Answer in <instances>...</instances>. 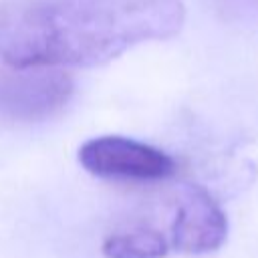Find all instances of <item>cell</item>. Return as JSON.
<instances>
[{
  "instance_id": "obj_1",
  "label": "cell",
  "mask_w": 258,
  "mask_h": 258,
  "mask_svg": "<svg viewBox=\"0 0 258 258\" xmlns=\"http://www.w3.org/2000/svg\"><path fill=\"white\" fill-rule=\"evenodd\" d=\"M181 0H6L0 58L12 67H99L147 40L175 36Z\"/></svg>"
},
{
  "instance_id": "obj_2",
  "label": "cell",
  "mask_w": 258,
  "mask_h": 258,
  "mask_svg": "<svg viewBox=\"0 0 258 258\" xmlns=\"http://www.w3.org/2000/svg\"><path fill=\"white\" fill-rule=\"evenodd\" d=\"M71 75L52 67H0V123L32 125L56 117L71 101Z\"/></svg>"
},
{
  "instance_id": "obj_3",
  "label": "cell",
  "mask_w": 258,
  "mask_h": 258,
  "mask_svg": "<svg viewBox=\"0 0 258 258\" xmlns=\"http://www.w3.org/2000/svg\"><path fill=\"white\" fill-rule=\"evenodd\" d=\"M79 163L101 179L161 181L175 173V159L149 143L125 135H99L79 147Z\"/></svg>"
},
{
  "instance_id": "obj_4",
  "label": "cell",
  "mask_w": 258,
  "mask_h": 258,
  "mask_svg": "<svg viewBox=\"0 0 258 258\" xmlns=\"http://www.w3.org/2000/svg\"><path fill=\"white\" fill-rule=\"evenodd\" d=\"M228 236V220L220 204L200 185H181L171 200L167 238L171 252L208 254L218 250Z\"/></svg>"
},
{
  "instance_id": "obj_5",
  "label": "cell",
  "mask_w": 258,
  "mask_h": 258,
  "mask_svg": "<svg viewBox=\"0 0 258 258\" xmlns=\"http://www.w3.org/2000/svg\"><path fill=\"white\" fill-rule=\"evenodd\" d=\"M171 252L167 232L149 222L129 224L103 242L105 258H165Z\"/></svg>"
}]
</instances>
